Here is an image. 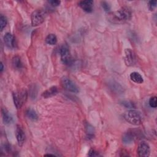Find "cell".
Segmentation results:
<instances>
[{
  "label": "cell",
  "mask_w": 157,
  "mask_h": 157,
  "mask_svg": "<svg viewBox=\"0 0 157 157\" xmlns=\"http://www.w3.org/2000/svg\"><path fill=\"white\" fill-rule=\"evenodd\" d=\"M131 11L128 7H123L112 13L111 20H112V21H117V22H124L131 19Z\"/></svg>",
  "instance_id": "obj_1"
},
{
  "label": "cell",
  "mask_w": 157,
  "mask_h": 157,
  "mask_svg": "<svg viewBox=\"0 0 157 157\" xmlns=\"http://www.w3.org/2000/svg\"><path fill=\"white\" fill-rule=\"evenodd\" d=\"M124 120L133 125H139L142 123V117L140 113L135 110H129L124 113Z\"/></svg>",
  "instance_id": "obj_2"
},
{
  "label": "cell",
  "mask_w": 157,
  "mask_h": 157,
  "mask_svg": "<svg viewBox=\"0 0 157 157\" xmlns=\"http://www.w3.org/2000/svg\"><path fill=\"white\" fill-rule=\"evenodd\" d=\"M12 96L16 108L20 109L26 101L28 98V93L25 90H21L13 92Z\"/></svg>",
  "instance_id": "obj_3"
},
{
  "label": "cell",
  "mask_w": 157,
  "mask_h": 157,
  "mask_svg": "<svg viewBox=\"0 0 157 157\" xmlns=\"http://www.w3.org/2000/svg\"><path fill=\"white\" fill-rule=\"evenodd\" d=\"M45 13L42 10H36L31 13V24L33 26L41 25L45 20Z\"/></svg>",
  "instance_id": "obj_4"
},
{
  "label": "cell",
  "mask_w": 157,
  "mask_h": 157,
  "mask_svg": "<svg viewBox=\"0 0 157 157\" xmlns=\"http://www.w3.org/2000/svg\"><path fill=\"white\" fill-rule=\"evenodd\" d=\"M61 59L63 64L70 65L72 63V58L68 47L66 45H63L59 50Z\"/></svg>",
  "instance_id": "obj_5"
},
{
  "label": "cell",
  "mask_w": 157,
  "mask_h": 157,
  "mask_svg": "<svg viewBox=\"0 0 157 157\" xmlns=\"http://www.w3.org/2000/svg\"><path fill=\"white\" fill-rule=\"evenodd\" d=\"M61 85L67 90L72 93H78L79 91L78 88L69 78L67 77H63L61 78Z\"/></svg>",
  "instance_id": "obj_6"
},
{
  "label": "cell",
  "mask_w": 157,
  "mask_h": 157,
  "mask_svg": "<svg viewBox=\"0 0 157 157\" xmlns=\"http://www.w3.org/2000/svg\"><path fill=\"white\" fill-rule=\"evenodd\" d=\"M136 57L135 53L130 48H126L124 50V63L126 66H131L136 63Z\"/></svg>",
  "instance_id": "obj_7"
},
{
  "label": "cell",
  "mask_w": 157,
  "mask_h": 157,
  "mask_svg": "<svg viewBox=\"0 0 157 157\" xmlns=\"http://www.w3.org/2000/svg\"><path fill=\"white\" fill-rule=\"evenodd\" d=\"M137 155L140 157H147L150 155V148L145 142H141L137 147Z\"/></svg>",
  "instance_id": "obj_8"
},
{
  "label": "cell",
  "mask_w": 157,
  "mask_h": 157,
  "mask_svg": "<svg viewBox=\"0 0 157 157\" xmlns=\"http://www.w3.org/2000/svg\"><path fill=\"white\" fill-rule=\"evenodd\" d=\"M4 42L6 45L10 48H13L15 47L16 42L15 38L13 35H12L10 33H7L4 36Z\"/></svg>",
  "instance_id": "obj_9"
},
{
  "label": "cell",
  "mask_w": 157,
  "mask_h": 157,
  "mask_svg": "<svg viewBox=\"0 0 157 157\" xmlns=\"http://www.w3.org/2000/svg\"><path fill=\"white\" fill-rule=\"evenodd\" d=\"M78 4L86 12L90 13L93 11L94 2L92 0L81 1L78 2Z\"/></svg>",
  "instance_id": "obj_10"
},
{
  "label": "cell",
  "mask_w": 157,
  "mask_h": 157,
  "mask_svg": "<svg viewBox=\"0 0 157 157\" xmlns=\"http://www.w3.org/2000/svg\"><path fill=\"white\" fill-rule=\"evenodd\" d=\"M136 139V134L132 131H128L124 134L122 137V141L125 144H130L132 143Z\"/></svg>",
  "instance_id": "obj_11"
},
{
  "label": "cell",
  "mask_w": 157,
  "mask_h": 157,
  "mask_svg": "<svg viewBox=\"0 0 157 157\" xmlns=\"http://www.w3.org/2000/svg\"><path fill=\"white\" fill-rule=\"evenodd\" d=\"M15 135L18 145L20 146H21L23 144L25 140V134L23 129L18 125H17L16 128Z\"/></svg>",
  "instance_id": "obj_12"
},
{
  "label": "cell",
  "mask_w": 157,
  "mask_h": 157,
  "mask_svg": "<svg viewBox=\"0 0 157 157\" xmlns=\"http://www.w3.org/2000/svg\"><path fill=\"white\" fill-rule=\"evenodd\" d=\"M58 92V88L56 86H53L46 90L42 93V96L44 98H48L55 96Z\"/></svg>",
  "instance_id": "obj_13"
},
{
  "label": "cell",
  "mask_w": 157,
  "mask_h": 157,
  "mask_svg": "<svg viewBox=\"0 0 157 157\" xmlns=\"http://www.w3.org/2000/svg\"><path fill=\"white\" fill-rule=\"evenodd\" d=\"M129 77L131 80L136 83H142L144 82V78L142 76L137 72H131Z\"/></svg>",
  "instance_id": "obj_14"
},
{
  "label": "cell",
  "mask_w": 157,
  "mask_h": 157,
  "mask_svg": "<svg viewBox=\"0 0 157 157\" xmlns=\"http://www.w3.org/2000/svg\"><path fill=\"white\" fill-rule=\"evenodd\" d=\"M2 120L4 124H9L10 123L12 120V117L9 113V112L6 109H2Z\"/></svg>",
  "instance_id": "obj_15"
},
{
  "label": "cell",
  "mask_w": 157,
  "mask_h": 157,
  "mask_svg": "<svg viewBox=\"0 0 157 157\" xmlns=\"http://www.w3.org/2000/svg\"><path fill=\"white\" fill-rule=\"evenodd\" d=\"M12 64L14 69H20L22 67V63L20 56H15L12 58Z\"/></svg>",
  "instance_id": "obj_16"
},
{
  "label": "cell",
  "mask_w": 157,
  "mask_h": 157,
  "mask_svg": "<svg viewBox=\"0 0 157 157\" xmlns=\"http://www.w3.org/2000/svg\"><path fill=\"white\" fill-rule=\"evenodd\" d=\"M26 117L32 121H36L38 119V115L35 110L33 109H28L26 111Z\"/></svg>",
  "instance_id": "obj_17"
},
{
  "label": "cell",
  "mask_w": 157,
  "mask_h": 157,
  "mask_svg": "<svg viewBox=\"0 0 157 157\" xmlns=\"http://www.w3.org/2000/svg\"><path fill=\"white\" fill-rule=\"evenodd\" d=\"M45 42L49 45H55L57 43V37L54 34H48L45 38Z\"/></svg>",
  "instance_id": "obj_18"
},
{
  "label": "cell",
  "mask_w": 157,
  "mask_h": 157,
  "mask_svg": "<svg viewBox=\"0 0 157 157\" xmlns=\"http://www.w3.org/2000/svg\"><path fill=\"white\" fill-rule=\"evenodd\" d=\"M7 23V18L5 16L3 15H1L0 17V29L2 31L3 29L6 26V25Z\"/></svg>",
  "instance_id": "obj_19"
},
{
  "label": "cell",
  "mask_w": 157,
  "mask_h": 157,
  "mask_svg": "<svg viewBox=\"0 0 157 157\" xmlns=\"http://www.w3.org/2000/svg\"><path fill=\"white\" fill-rule=\"evenodd\" d=\"M121 104L124 106L126 108H129V109H134L136 107V105L134 104V103H133L131 101H124L121 102Z\"/></svg>",
  "instance_id": "obj_20"
},
{
  "label": "cell",
  "mask_w": 157,
  "mask_h": 157,
  "mask_svg": "<svg viewBox=\"0 0 157 157\" xmlns=\"http://www.w3.org/2000/svg\"><path fill=\"white\" fill-rule=\"evenodd\" d=\"M149 105L152 108H156L157 106V98L156 96H152L149 99Z\"/></svg>",
  "instance_id": "obj_21"
},
{
  "label": "cell",
  "mask_w": 157,
  "mask_h": 157,
  "mask_svg": "<svg viewBox=\"0 0 157 157\" xmlns=\"http://www.w3.org/2000/svg\"><path fill=\"white\" fill-rule=\"evenodd\" d=\"M101 6L104 10L106 12H108L110 9V5L106 1H102L101 2Z\"/></svg>",
  "instance_id": "obj_22"
},
{
  "label": "cell",
  "mask_w": 157,
  "mask_h": 157,
  "mask_svg": "<svg viewBox=\"0 0 157 157\" xmlns=\"http://www.w3.org/2000/svg\"><path fill=\"white\" fill-rule=\"evenodd\" d=\"M156 6V1H150L148 2V8L151 11H153Z\"/></svg>",
  "instance_id": "obj_23"
},
{
  "label": "cell",
  "mask_w": 157,
  "mask_h": 157,
  "mask_svg": "<svg viewBox=\"0 0 157 157\" xmlns=\"http://www.w3.org/2000/svg\"><path fill=\"white\" fill-rule=\"evenodd\" d=\"M48 3L53 7H56V6H58L60 3H61V1H57V0H52V1H48Z\"/></svg>",
  "instance_id": "obj_24"
},
{
  "label": "cell",
  "mask_w": 157,
  "mask_h": 157,
  "mask_svg": "<svg viewBox=\"0 0 157 157\" xmlns=\"http://www.w3.org/2000/svg\"><path fill=\"white\" fill-rule=\"evenodd\" d=\"M98 155H99V154L93 149H90V150L89 151L88 156H96Z\"/></svg>",
  "instance_id": "obj_25"
},
{
  "label": "cell",
  "mask_w": 157,
  "mask_h": 157,
  "mask_svg": "<svg viewBox=\"0 0 157 157\" xmlns=\"http://www.w3.org/2000/svg\"><path fill=\"white\" fill-rule=\"evenodd\" d=\"M3 68H4L3 64H2V63H1V72H2L3 71Z\"/></svg>",
  "instance_id": "obj_26"
},
{
  "label": "cell",
  "mask_w": 157,
  "mask_h": 157,
  "mask_svg": "<svg viewBox=\"0 0 157 157\" xmlns=\"http://www.w3.org/2000/svg\"><path fill=\"white\" fill-rule=\"evenodd\" d=\"M45 156H53L55 155H52V154H47V155H45Z\"/></svg>",
  "instance_id": "obj_27"
}]
</instances>
